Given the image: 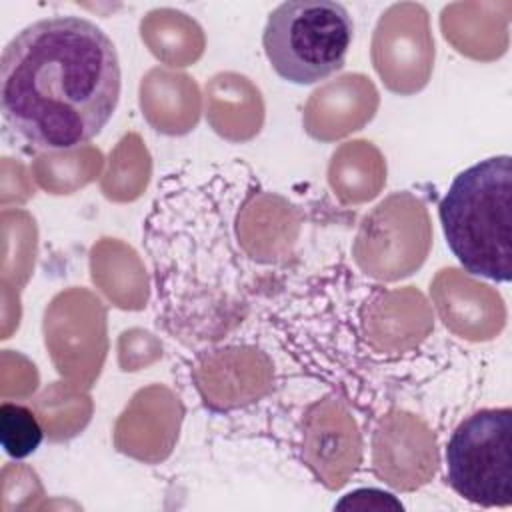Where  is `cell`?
Masks as SVG:
<instances>
[{
  "mask_svg": "<svg viewBox=\"0 0 512 512\" xmlns=\"http://www.w3.org/2000/svg\"><path fill=\"white\" fill-rule=\"evenodd\" d=\"M114 42L80 16H48L2 50L0 106L8 128L36 150H72L110 122L120 100Z\"/></svg>",
  "mask_w": 512,
  "mask_h": 512,
  "instance_id": "cell-1",
  "label": "cell"
},
{
  "mask_svg": "<svg viewBox=\"0 0 512 512\" xmlns=\"http://www.w3.org/2000/svg\"><path fill=\"white\" fill-rule=\"evenodd\" d=\"M444 238L462 268L494 282L512 278V160L492 156L462 170L438 204Z\"/></svg>",
  "mask_w": 512,
  "mask_h": 512,
  "instance_id": "cell-2",
  "label": "cell"
},
{
  "mask_svg": "<svg viewBox=\"0 0 512 512\" xmlns=\"http://www.w3.org/2000/svg\"><path fill=\"white\" fill-rule=\"evenodd\" d=\"M352 32V16L340 2L288 0L270 12L262 46L280 78L314 84L344 66Z\"/></svg>",
  "mask_w": 512,
  "mask_h": 512,
  "instance_id": "cell-3",
  "label": "cell"
},
{
  "mask_svg": "<svg viewBox=\"0 0 512 512\" xmlns=\"http://www.w3.org/2000/svg\"><path fill=\"white\" fill-rule=\"evenodd\" d=\"M446 480L484 508L512 504V410L482 408L464 418L446 444Z\"/></svg>",
  "mask_w": 512,
  "mask_h": 512,
  "instance_id": "cell-4",
  "label": "cell"
},
{
  "mask_svg": "<svg viewBox=\"0 0 512 512\" xmlns=\"http://www.w3.org/2000/svg\"><path fill=\"white\" fill-rule=\"evenodd\" d=\"M44 432L36 414L14 402H4L0 406V442L10 458L22 460L38 450Z\"/></svg>",
  "mask_w": 512,
  "mask_h": 512,
  "instance_id": "cell-5",
  "label": "cell"
},
{
  "mask_svg": "<svg viewBox=\"0 0 512 512\" xmlns=\"http://www.w3.org/2000/svg\"><path fill=\"white\" fill-rule=\"evenodd\" d=\"M336 510H402L404 506L396 496L376 488H358L344 494L336 504Z\"/></svg>",
  "mask_w": 512,
  "mask_h": 512,
  "instance_id": "cell-6",
  "label": "cell"
}]
</instances>
